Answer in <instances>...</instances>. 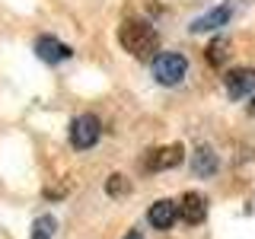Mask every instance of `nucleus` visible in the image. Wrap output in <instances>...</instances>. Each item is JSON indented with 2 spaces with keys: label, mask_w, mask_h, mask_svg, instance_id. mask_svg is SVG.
<instances>
[{
  "label": "nucleus",
  "mask_w": 255,
  "mask_h": 239,
  "mask_svg": "<svg viewBox=\"0 0 255 239\" xmlns=\"http://www.w3.org/2000/svg\"><path fill=\"white\" fill-rule=\"evenodd\" d=\"M230 16H233V3H220V6H214L211 13L198 16V19L191 22V32H217L220 26L230 22Z\"/></svg>",
  "instance_id": "obj_8"
},
{
  "label": "nucleus",
  "mask_w": 255,
  "mask_h": 239,
  "mask_svg": "<svg viewBox=\"0 0 255 239\" xmlns=\"http://www.w3.org/2000/svg\"><path fill=\"white\" fill-rule=\"evenodd\" d=\"M185 70H188V61L182 58V54H159V58L153 61V77H156V83H163V86H175V83H182V77H185Z\"/></svg>",
  "instance_id": "obj_4"
},
{
  "label": "nucleus",
  "mask_w": 255,
  "mask_h": 239,
  "mask_svg": "<svg viewBox=\"0 0 255 239\" xmlns=\"http://www.w3.org/2000/svg\"><path fill=\"white\" fill-rule=\"evenodd\" d=\"M35 54L45 64H61V61H67L74 51H70V45H64L61 38H54V35H38L35 38Z\"/></svg>",
  "instance_id": "obj_6"
},
{
  "label": "nucleus",
  "mask_w": 255,
  "mask_h": 239,
  "mask_svg": "<svg viewBox=\"0 0 255 239\" xmlns=\"http://www.w3.org/2000/svg\"><path fill=\"white\" fill-rule=\"evenodd\" d=\"M204 58H207V64H211V67H223V64H227V58H230V42H227V38H214V42L207 45Z\"/></svg>",
  "instance_id": "obj_11"
},
{
  "label": "nucleus",
  "mask_w": 255,
  "mask_h": 239,
  "mask_svg": "<svg viewBox=\"0 0 255 239\" xmlns=\"http://www.w3.org/2000/svg\"><path fill=\"white\" fill-rule=\"evenodd\" d=\"M220 169V159L217 153H214L211 147H198L195 153H191V172L201 175V179H207V175H214Z\"/></svg>",
  "instance_id": "obj_10"
},
{
  "label": "nucleus",
  "mask_w": 255,
  "mask_h": 239,
  "mask_svg": "<svg viewBox=\"0 0 255 239\" xmlns=\"http://www.w3.org/2000/svg\"><path fill=\"white\" fill-rule=\"evenodd\" d=\"M175 217H179V204H172V201H156L153 207L147 211V220H150V227L153 230H169L172 223H175Z\"/></svg>",
  "instance_id": "obj_9"
},
{
  "label": "nucleus",
  "mask_w": 255,
  "mask_h": 239,
  "mask_svg": "<svg viewBox=\"0 0 255 239\" xmlns=\"http://www.w3.org/2000/svg\"><path fill=\"white\" fill-rule=\"evenodd\" d=\"M118 42H122V48L137 61H156L159 58L156 54L159 51V35H156V29L143 19H125L122 26H118Z\"/></svg>",
  "instance_id": "obj_1"
},
{
  "label": "nucleus",
  "mask_w": 255,
  "mask_h": 239,
  "mask_svg": "<svg viewBox=\"0 0 255 239\" xmlns=\"http://www.w3.org/2000/svg\"><path fill=\"white\" fill-rule=\"evenodd\" d=\"M99 137H102V124L96 115L74 118V124H70V147L74 150H90L99 143Z\"/></svg>",
  "instance_id": "obj_2"
},
{
  "label": "nucleus",
  "mask_w": 255,
  "mask_h": 239,
  "mask_svg": "<svg viewBox=\"0 0 255 239\" xmlns=\"http://www.w3.org/2000/svg\"><path fill=\"white\" fill-rule=\"evenodd\" d=\"M125 239H143V236H140V233H137V230H131V233H128V236H125Z\"/></svg>",
  "instance_id": "obj_14"
},
{
  "label": "nucleus",
  "mask_w": 255,
  "mask_h": 239,
  "mask_svg": "<svg viewBox=\"0 0 255 239\" xmlns=\"http://www.w3.org/2000/svg\"><path fill=\"white\" fill-rule=\"evenodd\" d=\"M54 227H58V223H54V217H38L35 223H32V239H51V233H54Z\"/></svg>",
  "instance_id": "obj_12"
},
{
  "label": "nucleus",
  "mask_w": 255,
  "mask_h": 239,
  "mask_svg": "<svg viewBox=\"0 0 255 239\" xmlns=\"http://www.w3.org/2000/svg\"><path fill=\"white\" fill-rule=\"evenodd\" d=\"M179 217L185 220V223H204L207 217V198L204 195H198V191H185L182 195V201H179Z\"/></svg>",
  "instance_id": "obj_7"
},
{
  "label": "nucleus",
  "mask_w": 255,
  "mask_h": 239,
  "mask_svg": "<svg viewBox=\"0 0 255 239\" xmlns=\"http://www.w3.org/2000/svg\"><path fill=\"white\" fill-rule=\"evenodd\" d=\"M106 191L112 198H122V195H128V191H131V182L125 179V175H112V179L106 182Z\"/></svg>",
  "instance_id": "obj_13"
},
{
  "label": "nucleus",
  "mask_w": 255,
  "mask_h": 239,
  "mask_svg": "<svg viewBox=\"0 0 255 239\" xmlns=\"http://www.w3.org/2000/svg\"><path fill=\"white\" fill-rule=\"evenodd\" d=\"M249 112H252V115H255V96H252V102H249Z\"/></svg>",
  "instance_id": "obj_15"
},
{
  "label": "nucleus",
  "mask_w": 255,
  "mask_h": 239,
  "mask_svg": "<svg viewBox=\"0 0 255 239\" xmlns=\"http://www.w3.org/2000/svg\"><path fill=\"white\" fill-rule=\"evenodd\" d=\"M185 159V147L182 143H169V147H153L143 153V172H163V169H172Z\"/></svg>",
  "instance_id": "obj_3"
},
{
  "label": "nucleus",
  "mask_w": 255,
  "mask_h": 239,
  "mask_svg": "<svg viewBox=\"0 0 255 239\" xmlns=\"http://www.w3.org/2000/svg\"><path fill=\"white\" fill-rule=\"evenodd\" d=\"M223 83H227L230 99H246V96L255 93V70L252 67H236L223 77Z\"/></svg>",
  "instance_id": "obj_5"
}]
</instances>
